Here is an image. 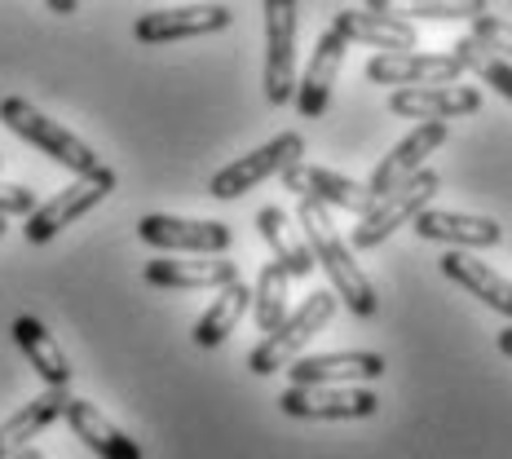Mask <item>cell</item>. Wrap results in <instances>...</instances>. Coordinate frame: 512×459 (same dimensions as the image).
<instances>
[{
    "instance_id": "cell-12",
    "label": "cell",
    "mask_w": 512,
    "mask_h": 459,
    "mask_svg": "<svg viewBox=\"0 0 512 459\" xmlns=\"http://www.w3.org/2000/svg\"><path fill=\"white\" fill-rule=\"evenodd\" d=\"M279 177H283V186L292 190V195L314 199V204H323V208L354 212V217H362V212L376 204V195L367 190V181L340 177V173H332V168L305 164V159H296V164H292V168H283Z\"/></svg>"
},
{
    "instance_id": "cell-24",
    "label": "cell",
    "mask_w": 512,
    "mask_h": 459,
    "mask_svg": "<svg viewBox=\"0 0 512 459\" xmlns=\"http://www.w3.org/2000/svg\"><path fill=\"white\" fill-rule=\"evenodd\" d=\"M67 398H71L67 389H45L40 398H31L27 407H18L14 415H9V420L0 424V459L18 455L31 442V437H40L53 420H62V407H67Z\"/></svg>"
},
{
    "instance_id": "cell-28",
    "label": "cell",
    "mask_w": 512,
    "mask_h": 459,
    "mask_svg": "<svg viewBox=\"0 0 512 459\" xmlns=\"http://www.w3.org/2000/svg\"><path fill=\"white\" fill-rule=\"evenodd\" d=\"M451 53L464 62V71H473V76H482L486 89H495L504 102H512V62L499 58V53H490L477 36H460L451 45Z\"/></svg>"
},
{
    "instance_id": "cell-30",
    "label": "cell",
    "mask_w": 512,
    "mask_h": 459,
    "mask_svg": "<svg viewBox=\"0 0 512 459\" xmlns=\"http://www.w3.org/2000/svg\"><path fill=\"white\" fill-rule=\"evenodd\" d=\"M36 208V195L27 186H14V181H0V212L5 217H27Z\"/></svg>"
},
{
    "instance_id": "cell-17",
    "label": "cell",
    "mask_w": 512,
    "mask_h": 459,
    "mask_svg": "<svg viewBox=\"0 0 512 459\" xmlns=\"http://www.w3.org/2000/svg\"><path fill=\"white\" fill-rule=\"evenodd\" d=\"M146 283L164 287V292H217L239 279V265L226 261V256H190V261H173V256H155L146 265Z\"/></svg>"
},
{
    "instance_id": "cell-35",
    "label": "cell",
    "mask_w": 512,
    "mask_h": 459,
    "mask_svg": "<svg viewBox=\"0 0 512 459\" xmlns=\"http://www.w3.org/2000/svg\"><path fill=\"white\" fill-rule=\"evenodd\" d=\"M0 164H5V159H0Z\"/></svg>"
},
{
    "instance_id": "cell-5",
    "label": "cell",
    "mask_w": 512,
    "mask_h": 459,
    "mask_svg": "<svg viewBox=\"0 0 512 459\" xmlns=\"http://www.w3.org/2000/svg\"><path fill=\"white\" fill-rule=\"evenodd\" d=\"M111 190H115V173H111V168H98L93 177H76L71 186H62L53 199H45V204H36L27 212V226H23L27 243H36V248H40V243L58 239L67 226H76L84 212L98 208Z\"/></svg>"
},
{
    "instance_id": "cell-9",
    "label": "cell",
    "mask_w": 512,
    "mask_h": 459,
    "mask_svg": "<svg viewBox=\"0 0 512 459\" xmlns=\"http://www.w3.org/2000/svg\"><path fill=\"white\" fill-rule=\"evenodd\" d=\"M234 23V9L221 0L208 5H177V9H151L133 23V36L142 45H173V40H195V36H217Z\"/></svg>"
},
{
    "instance_id": "cell-10",
    "label": "cell",
    "mask_w": 512,
    "mask_h": 459,
    "mask_svg": "<svg viewBox=\"0 0 512 459\" xmlns=\"http://www.w3.org/2000/svg\"><path fill=\"white\" fill-rule=\"evenodd\" d=\"M137 239L151 243L159 252H195V256H221L230 252L234 230L226 221H190V217H164V212H151V217L137 221Z\"/></svg>"
},
{
    "instance_id": "cell-16",
    "label": "cell",
    "mask_w": 512,
    "mask_h": 459,
    "mask_svg": "<svg viewBox=\"0 0 512 459\" xmlns=\"http://www.w3.org/2000/svg\"><path fill=\"white\" fill-rule=\"evenodd\" d=\"M332 27L349 40V45H367L376 53H411L420 45L411 18L380 14V9H340L332 18Z\"/></svg>"
},
{
    "instance_id": "cell-31",
    "label": "cell",
    "mask_w": 512,
    "mask_h": 459,
    "mask_svg": "<svg viewBox=\"0 0 512 459\" xmlns=\"http://www.w3.org/2000/svg\"><path fill=\"white\" fill-rule=\"evenodd\" d=\"M45 9H53L58 18H71L80 9V0H45Z\"/></svg>"
},
{
    "instance_id": "cell-6",
    "label": "cell",
    "mask_w": 512,
    "mask_h": 459,
    "mask_svg": "<svg viewBox=\"0 0 512 459\" xmlns=\"http://www.w3.org/2000/svg\"><path fill=\"white\" fill-rule=\"evenodd\" d=\"M279 411L292 420H371L380 411V398L358 384H292L279 393Z\"/></svg>"
},
{
    "instance_id": "cell-13",
    "label": "cell",
    "mask_w": 512,
    "mask_h": 459,
    "mask_svg": "<svg viewBox=\"0 0 512 459\" xmlns=\"http://www.w3.org/2000/svg\"><path fill=\"white\" fill-rule=\"evenodd\" d=\"M345 49H349V40L340 36L336 27H327L323 36H318V45H314V53H309V62H305V76H296L292 106L301 111V120H318V115L327 111L332 89L340 80V67H345Z\"/></svg>"
},
{
    "instance_id": "cell-2",
    "label": "cell",
    "mask_w": 512,
    "mask_h": 459,
    "mask_svg": "<svg viewBox=\"0 0 512 459\" xmlns=\"http://www.w3.org/2000/svg\"><path fill=\"white\" fill-rule=\"evenodd\" d=\"M0 124H5L14 137H23L27 146L45 151L53 164H62L67 173H76V177H93L98 168H106L102 159L93 155V146H84L71 128H62V124H53L49 115H40L27 98H5L0 102Z\"/></svg>"
},
{
    "instance_id": "cell-4",
    "label": "cell",
    "mask_w": 512,
    "mask_h": 459,
    "mask_svg": "<svg viewBox=\"0 0 512 459\" xmlns=\"http://www.w3.org/2000/svg\"><path fill=\"white\" fill-rule=\"evenodd\" d=\"M437 186H442V177H437L433 168L411 173L402 186H393L389 195H380L376 204L362 212L358 226L349 230V248H376V243H384L393 230H402L407 221H415V212L429 208V199L437 195Z\"/></svg>"
},
{
    "instance_id": "cell-15",
    "label": "cell",
    "mask_w": 512,
    "mask_h": 459,
    "mask_svg": "<svg viewBox=\"0 0 512 459\" xmlns=\"http://www.w3.org/2000/svg\"><path fill=\"white\" fill-rule=\"evenodd\" d=\"M446 137H451L446 120H424V124H415V128H411V137H402V142L393 146V151L376 164V173H371L367 190H371L376 199H380V195H389V190H393V186H402V181H407L411 173H420L424 159H429L433 151H442Z\"/></svg>"
},
{
    "instance_id": "cell-26",
    "label": "cell",
    "mask_w": 512,
    "mask_h": 459,
    "mask_svg": "<svg viewBox=\"0 0 512 459\" xmlns=\"http://www.w3.org/2000/svg\"><path fill=\"white\" fill-rule=\"evenodd\" d=\"M367 9L398 18H429V23H473L486 14V0H367Z\"/></svg>"
},
{
    "instance_id": "cell-29",
    "label": "cell",
    "mask_w": 512,
    "mask_h": 459,
    "mask_svg": "<svg viewBox=\"0 0 512 459\" xmlns=\"http://www.w3.org/2000/svg\"><path fill=\"white\" fill-rule=\"evenodd\" d=\"M468 36H477L490 53H499V58H512V23H508V18L477 14V18H473V31H468Z\"/></svg>"
},
{
    "instance_id": "cell-1",
    "label": "cell",
    "mask_w": 512,
    "mask_h": 459,
    "mask_svg": "<svg viewBox=\"0 0 512 459\" xmlns=\"http://www.w3.org/2000/svg\"><path fill=\"white\" fill-rule=\"evenodd\" d=\"M296 221H301V234L309 239V248H314V261L323 265L327 279H332V287L340 292V305H345L354 318H376V309H380L376 287H371V279L358 270L349 239H340V234H336L332 208L314 204V199H301Z\"/></svg>"
},
{
    "instance_id": "cell-3",
    "label": "cell",
    "mask_w": 512,
    "mask_h": 459,
    "mask_svg": "<svg viewBox=\"0 0 512 459\" xmlns=\"http://www.w3.org/2000/svg\"><path fill=\"white\" fill-rule=\"evenodd\" d=\"M336 309H340L336 292H314L301 309H296V314H287L270 336H261V345L248 354L252 376H274V371H287L296 358L305 354L309 340H314L336 318Z\"/></svg>"
},
{
    "instance_id": "cell-19",
    "label": "cell",
    "mask_w": 512,
    "mask_h": 459,
    "mask_svg": "<svg viewBox=\"0 0 512 459\" xmlns=\"http://www.w3.org/2000/svg\"><path fill=\"white\" fill-rule=\"evenodd\" d=\"M415 234L429 243H446V248H499L504 243L499 221L473 217V212H442V208L415 212Z\"/></svg>"
},
{
    "instance_id": "cell-8",
    "label": "cell",
    "mask_w": 512,
    "mask_h": 459,
    "mask_svg": "<svg viewBox=\"0 0 512 459\" xmlns=\"http://www.w3.org/2000/svg\"><path fill=\"white\" fill-rule=\"evenodd\" d=\"M296 0H265V102L296 98Z\"/></svg>"
},
{
    "instance_id": "cell-11",
    "label": "cell",
    "mask_w": 512,
    "mask_h": 459,
    "mask_svg": "<svg viewBox=\"0 0 512 459\" xmlns=\"http://www.w3.org/2000/svg\"><path fill=\"white\" fill-rule=\"evenodd\" d=\"M464 62L455 53H376L367 62V80L384 89H420V84H455Z\"/></svg>"
},
{
    "instance_id": "cell-32",
    "label": "cell",
    "mask_w": 512,
    "mask_h": 459,
    "mask_svg": "<svg viewBox=\"0 0 512 459\" xmlns=\"http://www.w3.org/2000/svg\"><path fill=\"white\" fill-rule=\"evenodd\" d=\"M499 354L512 358V327H504V332H499Z\"/></svg>"
},
{
    "instance_id": "cell-18",
    "label": "cell",
    "mask_w": 512,
    "mask_h": 459,
    "mask_svg": "<svg viewBox=\"0 0 512 459\" xmlns=\"http://www.w3.org/2000/svg\"><path fill=\"white\" fill-rule=\"evenodd\" d=\"M292 384H371L384 376V358L371 349H345V354H314L296 358L287 367Z\"/></svg>"
},
{
    "instance_id": "cell-33",
    "label": "cell",
    "mask_w": 512,
    "mask_h": 459,
    "mask_svg": "<svg viewBox=\"0 0 512 459\" xmlns=\"http://www.w3.org/2000/svg\"><path fill=\"white\" fill-rule=\"evenodd\" d=\"M9 459H45V455H40L36 446H23V451H18V455H9Z\"/></svg>"
},
{
    "instance_id": "cell-34",
    "label": "cell",
    "mask_w": 512,
    "mask_h": 459,
    "mask_svg": "<svg viewBox=\"0 0 512 459\" xmlns=\"http://www.w3.org/2000/svg\"><path fill=\"white\" fill-rule=\"evenodd\" d=\"M5 230H9V217H5V212H0V239H5Z\"/></svg>"
},
{
    "instance_id": "cell-23",
    "label": "cell",
    "mask_w": 512,
    "mask_h": 459,
    "mask_svg": "<svg viewBox=\"0 0 512 459\" xmlns=\"http://www.w3.org/2000/svg\"><path fill=\"white\" fill-rule=\"evenodd\" d=\"M256 230H261V239L270 243V252H274V261L283 265L292 279H309V274L318 270V261H314V248H309V239L301 230L287 221V212L283 208H261L256 212Z\"/></svg>"
},
{
    "instance_id": "cell-7",
    "label": "cell",
    "mask_w": 512,
    "mask_h": 459,
    "mask_svg": "<svg viewBox=\"0 0 512 459\" xmlns=\"http://www.w3.org/2000/svg\"><path fill=\"white\" fill-rule=\"evenodd\" d=\"M296 159H305V142H301V133H279V137H270L265 146H256V151H248L243 159H234V164H226L221 173H212V181H208V195H212V199H239V195H248V190L261 186V181L279 177L283 168H292Z\"/></svg>"
},
{
    "instance_id": "cell-20",
    "label": "cell",
    "mask_w": 512,
    "mask_h": 459,
    "mask_svg": "<svg viewBox=\"0 0 512 459\" xmlns=\"http://www.w3.org/2000/svg\"><path fill=\"white\" fill-rule=\"evenodd\" d=\"M62 420L71 424V433H76L98 459H142V446H137L124 429H115V424L106 420V415L93 407V402L67 398V407H62Z\"/></svg>"
},
{
    "instance_id": "cell-27",
    "label": "cell",
    "mask_w": 512,
    "mask_h": 459,
    "mask_svg": "<svg viewBox=\"0 0 512 459\" xmlns=\"http://www.w3.org/2000/svg\"><path fill=\"white\" fill-rule=\"evenodd\" d=\"M287 283H292V274H287L279 261L261 265V279H256V292H252V318H256V332L261 336H270L287 318Z\"/></svg>"
},
{
    "instance_id": "cell-22",
    "label": "cell",
    "mask_w": 512,
    "mask_h": 459,
    "mask_svg": "<svg viewBox=\"0 0 512 459\" xmlns=\"http://www.w3.org/2000/svg\"><path fill=\"white\" fill-rule=\"evenodd\" d=\"M442 274L451 283H460L464 292H473L477 301H486L495 314H504L512 318V279H504L499 270H490V265H482L477 256H468L464 248H446L442 261Z\"/></svg>"
},
{
    "instance_id": "cell-14",
    "label": "cell",
    "mask_w": 512,
    "mask_h": 459,
    "mask_svg": "<svg viewBox=\"0 0 512 459\" xmlns=\"http://www.w3.org/2000/svg\"><path fill=\"white\" fill-rule=\"evenodd\" d=\"M389 111L402 120H460V115L482 111V89H468V84H420V89H393Z\"/></svg>"
},
{
    "instance_id": "cell-21",
    "label": "cell",
    "mask_w": 512,
    "mask_h": 459,
    "mask_svg": "<svg viewBox=\"0 0 512 459\" xmlns=\"http://www.w3.org/2000/svg\"><path fill=\"white\" fill-rule=\"evenodd\" d=\"M9 336H14V345L23 349V358L31 362V371L45 380V389H67V384H71V362H67V354L58 349V340L49 336V327L40 323V318L18 314L14 327H9Z\"/></svg>"
},
{
    "instance_id": "cell-25",
    "label": "cell",
    "mask_w": 512,
    "mask_h": 459,
    "mask_svg": "<svg viewBox=\"0 0 512 459\" xmlns=\"http://www.w3.org/2000/svg\"><path fill=\"white\" fill-rule=\"evenodd\" d=\"M252 309V287H243L239 279L217 287V301L208 305V314L195 323V332H190V340H195L199 349H217L226 336H234V327H239V318Z\"/></svg>"
}]
</instances>
